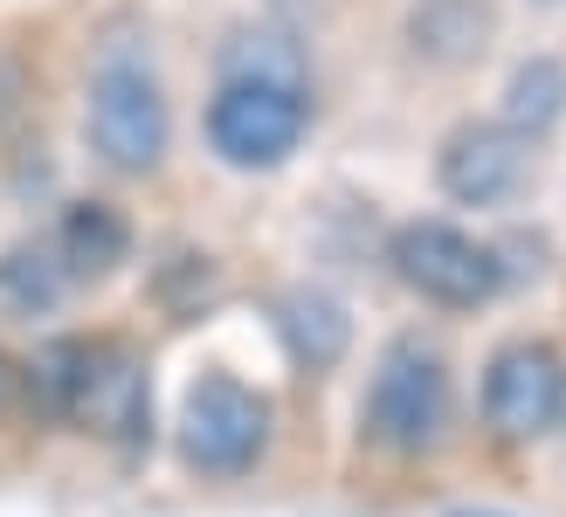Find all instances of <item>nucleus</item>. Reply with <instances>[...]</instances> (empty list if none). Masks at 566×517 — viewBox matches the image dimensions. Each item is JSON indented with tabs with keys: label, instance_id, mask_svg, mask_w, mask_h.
Listing matches in <instances>:
<instances>
[{
	"label": "nucleus",
	"instance_id": "obj_1",
	"mask_svg": "<svg viewBox=\"0 0 566 517\" xmlns=\"http://www.w3.org/2000/svg\"><path fill=\"white\" fill-rule=\"evenodd\" d=\"M28 387L42 393L49 414H70L76 428H91L104 442H138L153 421V387L132 345L118 338H63L28 366Z\"/></svg>",
	"mask_w": 566,
	"mask_h": 517
},
{
	"label": "nucleus",
	"instance_id": "obj_2",
	"mask_svg": "<svg viewBox=\"0 0 566 517\" xmlns=\"http://www.w3.org/2000/svg\"><path fill=\"white\" fill-rule=\"evenodd\" d=\"M449 428V372L421 338H394L366 387V435L394 455L436 449Z\"/></svg>",
	"mask_w": 566,
	"mask_h": 517
},
{
	"label": "nucleus",
	"instance_id": "obj_3",
	"mask_svg": "<svg viewBox=\"0 0 566 517\" xmlns=\"http://www.w3.org/2000/svg\"><path fill=\"white\" fill-rule=\"evenodd\" d=\"M311 125V104H304V83H276V76H229L208 104V138L214 152L242 166V172H263L283 166L297 152V138Z\"/></svg>",
	"mask_w": 566,
	"mask_h": 517
},
{
	"label": "nucleus",
	"instance_id": "obj_4",
	"mask_svg": "<svg viewBox=\"0 0 566 517\" xmlns=\"http://www.w3.org/2000/svg\"><path fill=\"white\" fill-rule=\"evenodd\" d=\"M83 131L104 166L118 172H153L166 159V138H174V118H166V97L146 63H104L91 76V104H83Z\"/></svg>",
	"mask_w": 566,
	"mask_h": 517
},
{
	"label": "nucleus",
	"instance_id": "obj_5",
	"mask_svg": "<svg viewBox=\"0 0 566 517\" xmlns=\"http://www.w3.org/2000/svg\"><path fill=\"white\" fill-rule=\"evenodd\" d=\"M270 442V400L229 372H208L180 408V455L201 476H242Z\"/></svg>",
	"mask_w": 566,
	"mask_h": 517
},
{
	"label": "nucleus",
	"instance_id": "obj_6",
	"mask_svg": "<svg viewBox=\"0 0 566 517\" xmlns=\"http://www.w3.org/2000/svg\"><path fill=\"white\" fill-rule=\"evenodd\" d=\"M394 276L408 283L415 297H429L442 310H476L497 297V255L484 242H470L463 228L449 221H408L401 235H394Z\"/></svg>",
	"mask_w": 566,
	"mask_h": 517
},
{
	"label": "nucleus",
	"instance_id": "obj_7",
	"mask_svg": "<svg viewBox=\"0 0 566 517\" xmlns=\"http://www.w3.org/2000/svg\"><path fill=\"white\" fill-rule=\"evenodd\" d=\"M566 408V366L553 345H504L484 372V421L497 442H539Z\"/></svg>",
	"mask_w": 566,
	"mask_h": 517
},
{
	"label": "nucleus",
	"instance_id": "obj_8",
	"mask_svg": "<svg viewBox=\"0 0 566 517\" xmlns=\"http://www.w3.org/2000/svg\"><path fill=\"white\" fill-rule=\"evenodd\" d=\"M525 187V138L512 125H457L442 146V193L463 208H497Z\"/></svg>",
	"mask_w": 566,
	"mask_h": 517
},
{
	"label": "nucleus",
	"instance_id": "obj_9",
	"mask_svg": "<svg viewBox=\"0 0 566 517\" xmlns=\"http://www.w3.org/2000/svg\"><path fill=\"white\" fill-rule=\"evenodd\" d=\"M408 42H415V55L457 70V63H470V55H484L491 8L484 0H421V8L408 14Z\"/></svg>",
	"mask_w": 566,
	"mask_h": 517
},
{
	"label": "nucleus",
	"instance_id": "obj_10",
	"mask_svg": "<svg viewBox=\"0 0 566 517\" xmlns=\"http://www.w3.org/2000/svg\"><path fill=\"white\" fill-rule=\"evenodd\" d=\"M276 331H283V345H291V359L311 366V372L338 366V359H346V338H353L346 310H338L325 291H291L276 304Z\"/></svg>",
	"mask_w": 566,
	"mask_h": 517
},
{
	"label": "nucleus",
	"instance_id": "obj_11",
	"mask_svg": "<svg viewBox=\"0 0 566 517\" xmlns=\"http://www.w3.org/2000/svg\"><path fill=\"white\" fill-rule=\"evenodd\" d=\"M125 249H132V228H125L118 208H104V200H76V208L63 214V263H70L76 276L118 270Z\"/></svg>",
	"mask_w": 566,
	"mask_h": 517
},
{
	"label": "nucleus",
	"instance_id": "obj_12",
	"mask_svg": "<svg viewBox=\"0 0 566 517\" xmlns=\"http://www.w3.org/2000/svg\"><path fill=\"white\" fill-rule=\"evenodd\" d=\"M566 110V70L553 63V55H532V63L512 70V83H504V125H512L518 138H539L559 125Z\"/></svg>",
	"mask_w": 566,
	"mask_h": 517
},
{
	"label": "nucleus",
	"instance_id": "obj_13",
	"mask_svg": "<svg viewBox=\"0 0 566 517\" xmlns=\"http://www.w3.org/2000/svg\"><path fill=\"white\" fill-rule=\"evenodd\" d=\"M55 297H63V270H55L42 249H8L0 255V304L8 310L35 318V310H49Z\"/></svg>",
	"mask_w": 566,
	"mask_h": 517
},
{
	"label": "nucleus",
	"instance_id": "obj_14",
	"mask_svg": "<svg viewBox=\"0 0 566 517\" xmlns=\"http://www.w3.org/2000/svg\"><path fill=\"white\" fill-rule=\"evenodd\" d=\"M8 387H14V366L0 359V408H8Z\"/></svg>",
	"mask_w": 566,
	"mask_h": 517
},
{
	"label": "nucleus",
	"instance_id": "obj_15",
	"mask_svg": "<svg viewBox=\"0 0 566 517\" xmlns=\"http://www.w3.org/2000/svg\"><path fill=\"white\" fill-rule=\"evenodd\" d=\"M0 76H8V70H0ZM8 91H14V83H0V110H8V104H14V97H8Z\"/></svg>",
	"mask_w": 566,
	"mask_h": 517
}]
</instances>
